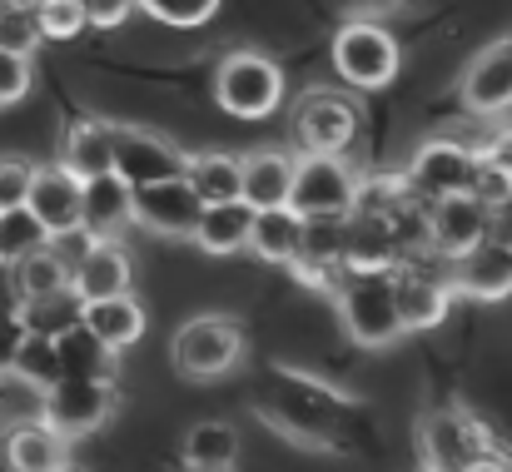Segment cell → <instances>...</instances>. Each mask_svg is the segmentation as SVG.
<instances>
[{
  "label": "cell",
  "mask_w": 512,
  "mask_h": 472,
  "mask_svg": "<svg viewBox=\"0 0 512 472\" xmlns=\"http://www.w3.org/2000/svg\"><path fill=\"white\" fill-rule=\"evenodd\" d=\"M20 338H25L20 318H15V314H0V378L10 373V363H15V348H20Z\"/></svg>",
  "instance_id": "38"
},
{
  "label": "cell",
  "mask_w": 512,
  "mask_h": 472,
  "mask_svg": "<svg viewBox=\"0 0 512 472\" xmlns=\"http://www.w3.org/2000/svg\"><path fill=\"white\" fill-rule=\"evenodd\" d=\"M199 209H204V199L184 184V174L130 189V224H140L160 239H189L199 224Z\"/></svg>",
  "instance_id": "11"
},
{
  "label": "cell",
  "mask_w": 512,
  "mask_h": 472,
  "mask_svg": "<svg viewBox=\"0 0 512 472\" xmlns=\"http://www.w3.org/2000/svg\"><path fill=\"white\" fill-rule=\"evenodd\" d=\"M80 189H85V179H75L60 159L55 164H35L30 189H25V209L45 229V239L80 229Z\"/></svg>",
  "instance_id": "13"
},
{
  "label": "cell",
  "mask_w": 512,
  "mask_h": 472,
  "mask_svg": "<svg viewBox=\"0 0 512 472\" xmlns=\"http://www.w3.org/2000/svg\"><path fill=\"white\" fill-rule=\"evenodd\" d=\"M393 299H398L403 333L438 328L448 318V309H453V299H458L453 274H448V259H438V254H428V264H423V254L398 259L393 264Z\"/></svg>",
  "instance_id": "5"
},
{
  "label": "cell",
  "mask_w": 512,
  "mask_h": 472,
  "mask_svg": "<svg viewBox=\"0 0 512 472\" xmlns=\"http://www.w3.org/2000/svg\"><path fill=\"white\" fill-rule=\"evenodd\" d=\"M448 274H453V289L468 294V299H483V304L508 299L512 294V239L488 234L478 249H468L463 259H453Z\"/></svg>",
  "instance_id": "15"
},
{
  "label": "cell",
  "mask_w": 512,
  "mask_h": 472,
  "mask_svg": "<svg viewBox=\"0 0 512 472\" xmlns=\"http://www.w3.org/2000/svg\"><path fill=\"white\" fill-rule=\"evenodd\" d=\"M115 413V383L110 378H75V373H60L45 393H40V418L65 433L70 443L105 428V418Z\"/></svg>",
  "instance_id": "6"
},
{
  "label": "cell",
  "mask_w": 512,
  "mask_h": 472,
  "mask_svg": "<svg viewBox=\"0 0 512 472\" xmlns=\"http://www.w3.org/2000/svg\"><path fill=\"white\" fill-rule=\"evenodd\" d=\"M0 458L10 472H50L70 463V438L55 433L40 413H25L0 428Z\"/></svg>",
  "instance_id": "14"
},
{
  "label": "cell",
  "mask_w": 512,
  "mask_h": 472,
  "mask_svg": "<svg viewBox=\"0 0 512 472\" xmlns=\"http://www.w3.org/2000/svg\"><path fill=\"white\" fill-rule=\"evenodd\" d=\"M334 304L353 343L363 348H388L403 338L398 299H393V269H348L334 279Z\"/></svg>",
  "instance_id": "1"
},
{
  "label": "cell",
  "mask_w": 512,
  "mask_h": 472,
  "mask_svg": "<svg viewBox=\"0 0 512 472\" xmlns=\"http://www.w3.org/2000/svg\"><path fill=\"white\" fill-rule=\"evenodd\" d=\"M20 328L25 333H40V338H60L65 328H75L80 323V294L65 284V289H50V294H40V299H25L20 309Z\"/></svg>",
  "instance_id": "27"
},
{
  "label": "cell",
  "mask_w": 512,
  "mask_h": 472,
  "mask_svg": "<svg viewBox=\"0 0 512 472\" xmlns=\"http://www.w3.org/2000/svg\"><path fill=\"white\" fill-rule=\"evenodd\" d=\"M30 174H35V164L30 159H0V209H15V204H25V189H30Z\"/></svg>",
  "instance_id": "36"
},
{
  "label": "cell",
  "mask_w": 512,
  "mask_h": 472,
  "mask_svg": "<svg viewBox=\"0 0 512 472\" xmlns=\"http://www.w3.org/2000/svg\"><path fill=\"white\" fill-rule=\"evenodd\" d=\"M358 174L343 155H299L294 159V184H289V209L304 219H334L353 209Z\"/></svg>",
  "instance_id": "7"
},
{
  "label": "cell",
  "mask_w": 512,
  "mask_h": 472,
  "mask_svg": "<svg viewBox=\"0 0 512 472\" xmlns=\"http://www.w3.org/2000/svg\"><path fill=\"white\" fill-rule=\"evenodd\" d=\"M179 453H184V468L234 472V463H239V428H234V423H219V418H204V423H194V428L184 433Z\"/></svg>",
  "instance_id": "25"
},
{
  "label": "cell",
  "mask_w": 512,
  "mask_h": 472,
  "mask_svg": "<svg viewBox=\"0 0 512 472\" xmlns=\"http://www.w3.org/2000/svg\"><path fill=\"white\" fill-rule=\"evenodd\" d=\"M334 70L348 90H388L403 70V50H398L388 25L348 20L334 35Z\"/></svg>",
  "instance_id": "3"
},
{
  "label": "cell",
  "mask_w": 512,
  "mask_h": 472,
  "mask_svg": "<svg viewBox=\"0 0 512 472\" xmlns=\"http://www.w3.org/2000/svg\"><path fill=\"white\" fill-rule=\"evenodd\" d=\"M70 289L80 294V304L110 299V294H130L135 289V264H130L125 244L120 239H90L85 254L70 269Z\"/></svg>",
  "instance_id": "18"
},
{
  "label": "cell",
  "mask_w": 512,
  "mask_h": 472,
  "mask_svg": "<svg viewBox=\"0 0 512 472\" xmlns=\"http://www.w3.org/2000/svg\"><path fill=\"white\" fill-rule=\"evenodd\" d=\"M80 229L90 239H120L130 229V184L115 169L85 179V189H80Z\"/></svg>",
  "instance_id": "20"
},
{
  "label": "cell",
  "mask_w": 512,
  "mask_h": 472,
  "mask_svg": "<svg viewBox=\"0 0 512 472\" xmlns=\"http://www.w3.org/2000/svg\"><path fill=\"white\" fill-rule=\"evenodd\" d=\"M60 164H65L75 179L110 174V164H115V120H75V125L65 130Z\"/></svg>",
  "instance_id": "23"
},
{
  "label": "cell",
  "mask_w": 512,
  "mask_h": 472,
  "mask_svg": "<svg viewBox=\"0 0 512 472\" xmlns=\"http://www.w3.org/2000/svg\"><path fill=\"white\" fill-rule=\"evenodd\" d=\"M80 5H85V20L95 30H115V25H125L140 10V0H80Z\"/></svg>",
  "instance_id": "37"
},
{
  "label": "cell",
  "mask_w": 512,
  "mask_h": 472,
  "mask_svg": "<svg viewBox=\"0 0 512 472\" xmlns=\"http://www.w3.org/2000/svg\"><path fill=\"white\" fill-rule=\"evenodd\" d=\"M30 5H35L40 40H80V35L90 30L80 0H30Z\"/></svg>",
  "instance_id": "31"
},
{
  "label": "cell",
  "mask_w": 512,
  "mask_h": 472,
  "mask_svg": "<svg viewBox=\"0 0 512 472\" xmlns=\"http://www.w3.org/2000/svg\"><path fill=\"white\" fill-rule=\"evenodd\" d=\"M170 353L184 378H199V383L204 378H224L244 358V328H239V318L229 314H194L189 323H179Z\"/></svg>",
  "instance_id": "4"
},
{
  "label": "cell",
  "mask_w": 512,
  "mask_h": 472,
  "mask_svg": "<svg viewBox=\"0 0 512 472\" xmlns=\"http://www.w3.org/2000/svg\"><path fill=\"white\" fill-rule=\"evenodd\" d=\"M145 304L135 299V289L130 294H110V299H90V304H80V328L90 333V338H100L110 353H125V348H135L140 338H145Z\"/></svg>",
  "instance_id": "19"
},
{
  "label": "cell",
  "mask_w": 512,
  "mask_h": 472,
  "mask_svg": "<svg viewBox=\"0 0 512 472\" xmlns=\"http://www.w3.org/2000/svg\"><path fill=\"white\" fill-rule=\"evenodd\" d=\"M184 184L204 199V204H219V199H239V155H224V150H204V155H184Z\"/></svg>",
  "instance_id": "26"
},
{
  "label": "cell",
  "mask_w": 512,
  "mask_h": 472,
  "mask_svg": "<svg viewBox=\"0 0 512 472\" xmlns=\"http://www.w3.org/2000/svg\"><path fill=\"white\" fill-rule=\"evenodd\" d=\"M224 0H140V10H150L160 25H174V30H194L204 20L219 15Z\"/></svg>",
  "instance_id": "34"
},
{
  "label": "cell",
  "mask_w": 512,
  "mask_h": 472,
  "mask_svg": "<svg viewBox=\"0 0 512 472\" xmlns=\"http://www.w3.org/2000/svg\"><path fill=\"white\" fill-rule=\"evenodd\" d=\"M458 472H512V463L498 453V448H488V453H478V458H468Z\"/></svg>",
  "instance_id": "39"
},
{
  "label": "cell",
  "mask_w": 512,
  "mask_h": 472,
  "mask_svg": "<svg viewBox=\"0 0 512 472\" xmlns=\"http://www.w3.org/2000/svg\"><path fill=\"white\" fill-rule=\"evenodd\" d=\"M458 95H463V110L468 115H483V120L508 115L512 110V40H493V45H483L468 60V70L458 80Z\"/></svg>",
  "instance_id": "12"
},
{
  "label": "cell",
  "mask_w": 512,
  "mask_h": 472,
  "mask_svg": "<svg viewBox=\"0 0 512 472\" xmlns=\"http://www.w3.org/2000/svg\"><path fill=\"white\" fill-rule=\"evenodd\" d=\"M40 244H45V229L30 219L25 204L0 209V264H15L20 254H30V249H40Z\"/></svg>",
  "instance_id": "33"
},
{
  "label": "cell",
  "mask_w": 512,
  "mask_h": 472,
  "mask_svg": "<svg viewBox=\"0 0 512 472\" xmlns=\"http://www.w3.org/2000/svg\"><path fill=\"white\" fill-rule=\"evenodd\" d=\"M0 50H15V55L40 50V25H35L30 0H0Z\"/></svg>",
  "instance_id": "32"
},
{
  "label": "cell",
  "mask_w": 512,
  "mask_h": 472,
  "mask_svg": "<svg viewBox=\"0 0 512 472\" xmlns=\"http://www.w3.org/2000/svg\"><path fill=\"white\" fill-rule=\"evenodd\" d=\"M488 448H493V438H488V428L468 408H448V413L423 423V458H428V468L458 472L468 458H478Z\"/></svg>",
  "instance_id": "16"
},
{
  "label": "cell",
  "mask_w": 512,
  "mask_h": 472,
  "mask_svg": "<svg viewBox=\"0 0 512 472\" xmlns=\"http://www.w3.org/2000/svg\"><path fill=\"white\" fill-rule=\"evenodd\" d=\"M130 189L135 184H155V179H170L184 169V155L174 150L165 135L155 130H140V125H115V164H110Z\"/></svg>",
  "instance_id": "17"
},
{
  "label": "cell",
  "mask_w": 512,
  "mask_h": 472,
  "mask_svg": "<svg viewBox=\"0 0 512 472\" xmlns=\"http://www.w3.org/2000/svg\"><path fill=\"white\" fill-rule=\"evenodd\" d=\"M358 105L343 90H309L294 105V135L304 155H343L358 140Z\"/></svg>",
  "instance_id": "9"
},
{
  "label": "cell",
  "mask_w": 512,
  "mask_h": 472,
  "mask_svg": "<svg viewBox=\"0 0 512 472\" xmlns=\"http://www.w3.org/2000/svg\"><path fill=\"white\" fill-rule=\"evenodd\" d=\"M214 100L234 120H269L284 105V70L259 50H234L214 70Z\"/></svg>",
  "instance_id": "2"
},
{
  "label": "cell",
  "mask_w": 512,
  "mask_h": 472,
  "mask_svg": "<svg viewBox=\"0 0 512 472\" xmlns=\"http://www.w3.org/2000/svg\"><path fill=\"white\" fill-rule=\"evenodd\" d=\"M10 279H15V294H20V304H25V299H40V294H50V289H65V284H70V269L60 264V254H55L50 244H40V249H30V254H20V259L10 264Z\"/></svg>",
  "instance_id": "29"
},
{
  "label": "cell",
  "mask_w": 512,
  "mask_h": 472,
  "mask_svg": "<svg viewBox=\"0 0 512 472\" xmlns=\"http://www.w3.org/2000/svg\"><path fill=\"white\" fill-rule=\"evenodd\" d=\"M408 189L428 204V199H448V194H473V179H478V155L463 150L458 140L438 135L428 145H418L408 169H403Z\"/></svg>",
  "instance_id": "10"
},
{
  "label": "cell",
  "mask_w": 512,
  "mask_h": 472,
  "mask_svg": "<svg viewBox=\"0 0 512 472\" xmlns=\"http://www.w3.org/2000/svg\"><path fill=\"white\" fill-rule=\"evenodd\" d=\"M299 244H304V214H294L289 204L254 209L249 249H254L264 264H279V269H289V264L299 259Z\"/></svg>",
  "instance_id": "24"
},
{
  "label": "cell",
  "mask_w": 512,
  "mask_h": 472,
  "mask_svg": "<svg viewBox=\"0 0 512 472\" xmlns=\"http://www.w3.org/2000/svg\"><path fill=\"white\" fill-rule=\"evenodd\" d=\"M55 358H60V373H75V378H115V353H110L100 338H90L80 323L55 338Z\"/></svg>",
  "instance_id": "28"
},
{
  "label": "cell",
  "mask_w": 512,
  "mask_h": 472,
  "mask_svg": "<svg viewBox=\"0 0 512 472\" xmlns=\"http://www.w3.org/2000/svg\"><path fill=\"white\" fill-rule=\"evenodd\" d=\"M35 85V70H30V55H15V50H0V105H15L25 100Z\"/></svg>",
  "instance_id": "35"
},
{
  "label": "cell",
  "mask_w": 512,
  "mask_h": 472,
  "mask_svg": "<svg viewBox=\"0 0 512 472\" xmlns=\"http://www.w3.org/2000/svg\"><path fill=\"white\" fill-rule=\"evenodd\" d=\"M493 234V209L478 194H448V199H428L423 209V249L438 259H463L468 249H478Z\"/></svg>",
  "instance_id": "8"
},
{
  "label": "cell",
  "mask_w": 512,
  "mask_h": 472,
  "mask_svg": "<svg viewBox=\"0 0 512 472\" xmlns=\"http://www.w3.org/2000/svg\"><path fill=\"white\" fill-rule=\"evenodd\" d=\"M294 159L299 155H289V150H254V155H239V199H244L249 209L289 204Z\"/></svg>",
  "instance_id": "21"
},
{
  "label": "cell",
  "mask_w": 512,
  "mask_h": 472,
  "mask_svg": "<svg viewBox=\"0 0 512 472\" xmlns=\"http://www.w3.org/2000/svg\"><path fill=\"white\" fill-rule=\"evenodd\" d=\"M249 229H254V209L244 199H219V204H204L199 209V224H194V244L214 259H229V254H244L249 249Z\"/></svg>",
  "instance_id": "22"
},
{
  "label": "cell",
  "mask_w": 512,
  "mask_h": 472,
  "mask_svg": "<svg viewBox=\"0 0 512 472\" xmlns=\"http://www.w3.org/2000/svg\"><path fill=\"white\" fill-rule=\"evenodd\" d=\"M50 472H80V468H70V463H60V468H50Z\"/></svg>",
  "instance_id": "40"
},
{
  "label": "cell",
  "mask_w": 512,
  "mask_h": 472,
  "mask_svg": "<svg viewBox=\"0 0 512 472\" xmlns=\"http://www.w3.org/2000/svg\"><path fill=\"white\" fill-rule=\"evenodd\" d=\"M184 472H224V468H184Z\"/></svg>",
  "instance_id": "41"
},
{
  "label": "cell",
  "mask_w": 512,
  "mask_h": 472,
  "mask_svg": "<svg viewBox=\"0 0 512 472\" xmlns=\"http://www.w3.org/2000/svg\"><path fill=\"white\" fill-rule=\"evenodd\" d=\"M10 378H20L25 388L45 393L55 378H60V358H55V338H40V333H25L20 348H15V363H10Z\"/></svg>",
  "instance_id": "30"
}]
</instances>
